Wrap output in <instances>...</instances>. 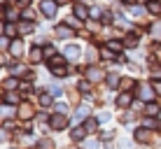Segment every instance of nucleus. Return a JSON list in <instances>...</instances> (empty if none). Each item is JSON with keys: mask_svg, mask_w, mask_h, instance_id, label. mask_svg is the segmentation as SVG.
<instances>
[{"mask_svg": "<svg viewBox=\"0 0 161 149\" xmlns=\"http://www.w3.org/2000/svg\"><path fill=\"white\" fill-rule=\"evenodd\" d=\"M40 9H42V14L54 16V14H56V3H54V0H42V3H40Z\"/></svg>", "mask_w": 161, "mask_h": 149, "instance_id": "obj_1", "label": "nucleus"}, {"mask_svg": "<svg viewBox=\"0 0 161 149\" xmlns=\"http://www.w3.org/2000/svg\"><path fill=\"white\" fill-rule=\"evenodd\" d=\"M65 56H68L70 61H75L77 56H80V47H75V45H70V47H65Z\"/></svg>", "mask_w": 161, "mask_h": 149, "instance_id": "obj_2", "label": "nucleus"}, {"mask_svg": "<svg viewBox=\"0 0 161 149\" xmlns=\"http://www.w3.org/2000/svg\"><path fill=\"white\" fill-rule=\"evenodd\" d=\"M86 75H89V79H91V82L101 79V72H98V68H89V70H86Z\"/></svg>", "mask_w": 161, "mask_h": 149, "instance_id": "obj_3", "label": "nucleus"}, {"mask_svg": "<svg viewBox=\"0 0 161 149\" xmlns=\"http://www.w3.org/2000/svg\"><path fill=\"white\" fill-rule=\"evenodd\" d=\"M9 51H12L14 56H19V54H21V42H19V40H14L12 45H9Z\"/></svg>", "mask_w": 161, "mask_h": 149, "instance_id": "obj_4", "label": "nucleus"}, {"mask_svg": "<svg viewBox=\"0 0 161 149\" xmlns=\"http://www.w3.org/2000/svg\"><path fill=\"white\" fill-rule=\"evenodd\" d=\"M138 93H142V98H145V100H152V89H149V86H142V89H138Z\"/></svg>", "mask_w": 161, "mask_h": 149, "instance_id": "obj_5", "label": "nucleus"}, {"mask_svg": "<svg viewBox=\"0 0 161 149\" xmlns=\"http://www.w3.org/2000/svg\"><path fill=\"white\" fill-rule=\"evenodd\" d=\"M75 14L80 16V19H84V16H86V7H82V5H75Z\"/></svg>", "mask_w": 161, "mask_h": 149, "instance_id": "obj_6", "label": "nucleus"}, {"mask_svg": "<svg viewBox=\"0 0 161 149\" xmlns=\"http://www.w3.org/2000/svg\"><path fill=\"white\" fill-rule=\"evenodd\" d=\"M149 12H152V14H159V12H161V3H149Z\"/></svg>", "mask_w": 161, "mask_h": 149, "instance_id": "obj_7", "label": "nucleus"}, {"mask_svg": "<svg viewBox=\"0 0 161 149\" xmlns=\"http://www.w3.org/2000/svg\"><path fill=\"white\" fill-rule=\"evenodd\" d=\"M108 49H112V51H119L121 45H119V42H114V40H110V42H108Z\"/></svg>", "mask_w": 161, "mask_h": 149, "instance_id": "obj_8", "label": "nucleus"}, {"mask_svg": "<svg viewBox=\"0 0 161 149\" xmlns=\"http://www.w3.org/2000/svg\"><path fill=\"white\" fill-rule=\"evenodd\" d=\"M73 137H75V140H82V137H84V130H82V128H75V130H73Z\"/></svg>", "mask_w": 161, "mask_h": 149, "instance_id": "obj_9", "label": "nucleus"}, {"mask_svg": "<svg viewBox=\"0 0 161 149\" xmlns=\"http://www.w3.org/2000/svg\"><path fill=\"white\" fill-rule=\"evenodd\" d=\"M56 33H58V37H68V35H70V30H68V28H63V26H61Z\"/></svg>", "mask_w": 161, "mask_h": 149, "instance_id": "obj_10", "label": "nucleus"}, {"mask_svg": "<svg viewBox=\"0 0 161 149\" xmlns=\"http://www.w3.org/2000/svg\"><path fill=\"white\" fill-rule=\"evenodd\" d=\"M7 103H19V96L16 93H7Z\"/></svg>", "mask_w": 161, "mask_h": 149, "instance_id": "obj_11", "label": "nucleus"}, {"mask_svg": "<svg viewBox=\"0 0 161 149\" xmlns=\"http://www.w3.org/2000/svg\"><path fill=\"white\" fill-rule=\"evenodd\" d=\"M21 117H24V119H28V117H33V114H31V107H24V109H21Z\"/></svg>", "mask_w": 161, "mask_h": 149, "instance_id": "obj_12", "label": "nucleus"}, {"mask_svg": "<svg viewBox=\"0 0 161 149\" xmlns=\"http://www.w3.org/2000/svg\"><path fill=\"white\" fill-rule=\"evenodd\" d=\"M108 84H110V86H117V75H110V79H108Z\"/></svg>", "mask_w": 161, "mask_h": 149, "instance_id": "obj_13", "label": "nucleus"}, {"mask_svg": "<svg viewBox=\"0 0 161 149\" xmlns=\"http://www.w3.org/2000/svg\"><path fill=\"white\" fill-rule=\"evenodd\" d=\"M131 14H136V16H140V14H142V7H131Z\"/></svg>", "mask_w": 161, "mask_h": 149, "instance_id": "obj_14", "label": "nucleus"}, {"mask_svg": "<svg viewBox=\"0 0 161 149\" xmlns=\"http://www.w3.org/2000/svg\"><path fill=\"white\" fill-rule=\"evenodd\" d=\"M131 103V98L129 96H124V98H119V105H129Z\"/></svg>", "mask_w": 161, "mask_h": 149, "instance_id": "obj_15", "label": "nucleus"}, {"mask_svg": "<svg viewBox=\"0 0 161 149\" xmlns=\"http://www.w3.org/2000/svg\"><path fill=\"white\" fill-rule=\"evenodd\" d=\"M33 61H40V49H33Z\"/></svg>", "mask_w": 161, "mask_h": 149, "instance_id": "obj_16", "label": "nucleus"}, {"mask_svg": "<svg viewBox=\"0 0 161 149\" xmlns=\"http://www.w3.org/2000/svg\"><path fill=\"white\" fill-rule=\"evenodd\" d=\"M5 30H7V35H14V33H16V28H14V26H7Z\"/></svg>", "mask_w": 161, "mask_h": 149, "instance_id": "obj_17", "label": "nucleus"}, {"mask_svg": "<svg viewBox=\"0 0 161 149\" xmlns=\"http://www.w3.org/2000/svg\"><path fill=\"white\" fill-rule=\"evenodd\" d=\"M54 75H65V68H54Z\"/></svg>", "mask_w": 161, "mask_h": 149, "instance_id": "obj_18", "label": "nucleus"}, {"mask_svg": "<svg viewBox=\"0 0 161 149\" xmlns=\"http://www.w3.org/2000/svg\"><path fill=\"white\" fill-rule=\"evenodd\" d=\"M86 149H98V145L96 142H86Z\"/></svg>", "mask_w": 161, "mask_h": 149, "instance_id": "obj_19", "label": "nucleus"}, {"mask_svg": "<svg viewBox=\"0 0 161 149\" xmlns=\"http://www.w3.org/2000/svg\"><path fill=\"white\" fill-rule=\"evenodd\" d=\"M3 140H7V135H5V130H0V142Z\"/></svg>", "mask_w": 161, "mask_h": 149, "instance_id": "obj_20", "label": "nucleus"}, {"mask_svg": "<svg viewBox=\"0 0 161 149\" xmlns=\"http://www.w3.org/2000/svg\"><path fill=\"white\" fill-rule=\"evenodd\" d=\"M154 91H157V93H161V82H159L157 86H154Z\"/></svg>", "mask_w": 161, "mask_h": 149, "instance_id": "obj_21", "label": "nucleus"}, {"mask_svg": "<svg viewBox=\"0 0 161 149\" xmlns=\"http://www.w3.org/2000/svg\"><path fill=\"white\" fill-rule=\"evenodd\" d=\"M58 3H61V5H65V3H70V0H58Z\"/></svg>", "mask_w": 161, "mask_h": 149, "instance_id": "obj_22", "label": "nucleus"}]
</instances>
